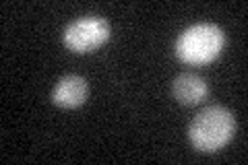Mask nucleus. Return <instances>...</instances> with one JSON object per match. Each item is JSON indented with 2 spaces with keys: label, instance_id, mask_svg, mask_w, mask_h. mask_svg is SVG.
I'll list each match as a JSON object with an SVG mask.
<instances>
[{
  "label": "nucleus",
  "instance_id": "f03ea898",
  "mask_svg": "<svg viewBox=\"0 0 248 165\" xmlns=\"http://www.w3.org/2000/svg\"><path fill=\"white\" fill-rule=\"evenodd\" d=\"M226 48V33L213 23H197L184 29L176 39L174 52L186 64L203 66L213 62Z\"/></svg>",
  "mask_w": 248,
  "mask_h": 165
},
{
  "label": "nucleus",
  "instance_id": "39448f33",
  "mask_svg": "<svg viewBox=\"0 0 248 165\" xmlns=\"http://www.w3.org/2000/svg\"><path fill=\"white\" fill-rule=\"evenodd\" d=\"M172 93L178 104L182 105H197L201 104L207 93H209V87L205 83V78H201L199 75L195 73H182L174 78L172 83Z\"/></svg>",
  "mask_w": 248,
  "mask_h": 165
},
{
  "label": "nucleus",
  "instance_id": "f257e3e1",
  "mask_svg": "<svg viewBox=\"0 0 248 165\" xmlns=\"http://www.w3.org/2000/svg\"><path fill=\"white\" fill-rule=\"evenodd\" d=\"M234 132V114L223 105H209L192 118L188 126V140L201 153H215L230 143Z\"/></svg>",
  "mask_w": 248,
  "mask_h": 165
},
{
  "label": "nucleus",
  "instance_id": "20e7f679",
  "mask_svg": "<svg viewBox=\"0 0 248 165\" xmlns=\"http://www.w3.org/2000/svg\"><path fill=\"white\" fill-rule=\"evenodd\" d=\"M87 81L79 75H66L54 85L52 89V101L58 107H79L87 99Z\"/></svg>",
  "mask_w": 248,
  "mask_h": 165
},
{
  "label": "nucleus",
  "instance_id": "7ed1b4c3",
  "mask_svg": "<svg viewBox=\"0 0 248 165\" xmlns=\"http://www.w3.org/2000/svg\"><path fill=\"white\" fill-rule=\"evenodd\" d=\"M110 23L95 15H87L73 23H68V27L62 33L64 45L75 54H89L99 50L102 45L110 39Z\"/></svg>",
  "mask_w": 248,
  "mask_h": 165
}]
</instances>
